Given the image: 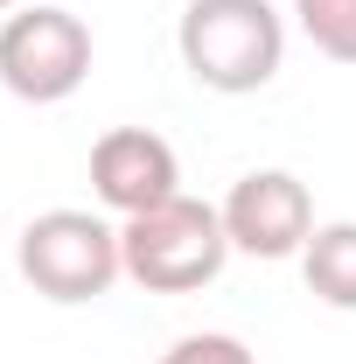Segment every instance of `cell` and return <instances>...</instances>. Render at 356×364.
<instances>
[{"mask_svg":"<svg viewBox=\"0 0 356 364\" xmlns=\"http://www.w3.org/2000/svg\"><path fill=\"white\" fill-rule=\"evenodd\" d=\"M91 77V28L70 7H14L0 21V85L21 105H63Z\"/></svg>","mask_w":356,"mask_h":364,"instance_id":"277c9868","label":"cell"},{"mask_svg":"<svg viewBox=\"0 0 356 364\" xmlns=\"http://www.w3.org/2000/svg\"><path fill=\"white\" fill-rule=\"evenodd\" d=\"M91 196L105 210H119V225L140 218V210H154V203H168V196H182L175 147L154 127H112V134H98V147H91Z\"/></svg>","mask_w":356,"mask_h":364,"instance_id":"8992f818","label":"cell"},{"mask_svg":"<svg viewBox=\"0 0 356 364\" xmlns=\"http://www.w3.org/2000/svg\"><path fill=\"white\" fill-rule=\"evenodd\" d=\"M301 280H308L314 301L356 316V225H314V238L301 245Z\"/></svg>","mask_w":356,"mask_h":364,"instance_id":"52a82bcc","label":"cell"},{"mask_svg":"<svg viewBox=\"0 0 356 364\" xmlns=\"http://www.w3.org/2000/svg\"><path fill=\"white\" fill-rule=\"evenodd\" d=\"M175 49L203 91L245 98V91H266L287 63V14L272 0H189Z\"/></svg>","mask_w":356,"mask_h":364,"instance_id":"6da1fadb","label":"cell"},{"mask_svg":"<svg viewBox=\"0 0 356 364\" xmlns=\"http://www.w3.org/2000/svg\"><path fill=\"white\" fill-rule=\"evenodd\" d=\"M154 364H259L230 329H196V336H182V343H168Z\"/></svg>","mask_w":356,"mask_h":364,"instance_id":"9c48e42d","label":"cell"},{"mask_svg":"<svg viewBox=\"0 0 356 364\" xmlns=\"http://www.w3.org/2000/svg\"><path fill=\"white\" fill-rule=\"evenodd\" d=\"M217 210H223V231H230V252H252V259H301V245L314 238V196L287 168L238 176Z\"/></svg>","mask_w":356,"mask_h":364,"instance_id":"5b68a950","label":"cell"},{"mask_svg":"<svg viewBox=\"0 0 356 364\" xmlns=\"http://www.w3.org/2000/svg\"><path fill=\"white\" fill-rule=\"evenodd\" d=\"M7 7H14V0H0V14H7Z\"/></svg>","mask_w":356,"mask_h":364,"instance_id":"30bf717a","label":"cell"},{"mask_svg":"<svg viewBox=\"0 0 356 364\" xmlns=\"http://www.w3.org/2000/svg\"><path fill=\"white\" fill-rule=\"evenodd\" d=\"M14 267L21 280L43 294V301H98L112 294V280L126 273V252H119V225H105L98 210H43L21 225V245H14Z\"/></svg>","mask_w":356,"mask_h":364,"instance_id":"3957f363","label":"cell"},{"mask_svg":"<svg viewBox=\"0 0 356 364\" xmlns=\"http://www.w3.org/2000/svg\"><path fill=\"white\" fill-rule=\"evenodd\" d=\"M294 21L328 63H356V0H294Z\"/></svg>","mask_w":356,"mask_h":364,"instance_id":"ba28073f","label":"cell"},{"mask_svg":"<svg viewBox=\"0 0 356 364\" xmlns=\"http://www.w3.org/2000/svg\"><path fill=\"white\" fill-rule=\"evenodd\" d=\"M119 252H126V280L147 294H196L210 287L230 259V231H223L217 203L196 196H168L154 210H140L119 225Z\"/></svg>","mask_w":356,"mask_h":364,"instance_id":"7a4b0ae2","label":"cell"}]
</instances>
